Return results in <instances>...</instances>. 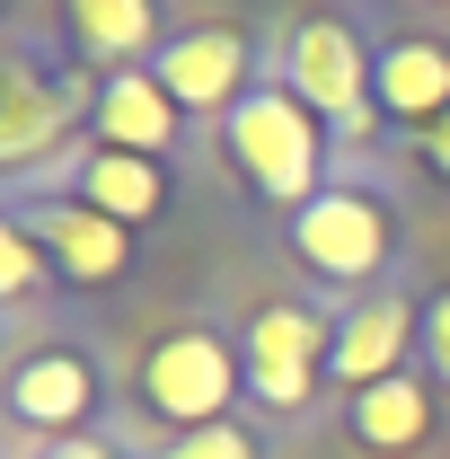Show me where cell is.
<instances>
[{
    "instance_id": "obj_18",
    "label": "cell",
    "mask_w": 450,
    "mask_h": 459,
    "mask_svg": "<svg viewBox=\"0 0 450 459\" xmlns=\"http://www.w3.org/2000/svg\"><path fill=\"white\" fill-rule=\"evenodd\" d=\"M424 371H433V389H450V283L424 291Z\"/></svg>"
},
{
    "instance_id": "obj_13",
    "label": "cell",
    "mask_w": 450,
    "mask_h": 459,
    "mask_svg": "<svg viewBox=\"0 0 450 459\" xmlns=\"http://www.w3.org/2000/svg\"><path fill=\"white\" fill-rule=\"evenodd\" d=\"M160 0H62V54L80 71H142L160 62Z\"/></svg>"
},
{
    "instance_id": "obj_15",
    "label": "cell",
    "mask_w": 450,
    "mask_h": 459,
    "mask_svg": "<svg viewBox=\"0 0 450 459\" xmlns=\"http://www.w3.org/2000/svg\"><path fill=\"white\" fill-rule=\"evenodd\" d=\"M433 424H442V389H433V371H397V380H380V389L344 398V433H353V451H371V459L424 451Z\"/></svg>"
},
{
    "instance_id": "obj_1",
    "label": "cell",
    "mask_w": 450,
    "mask_h": 459,
    "mask_svg": "<svg viewBox=\"0 0 450 459\" xmlns=\"http://www.w3.org/2000/svg\"><path fill=\"white\" fill-rule=\"evenodd\" d=\"M327 124H318V107L282 80V71H265L238 107L221 115V151H229V169L247 177V195L256 204H274L282 221L300 212V204H318L327 195Z\"/></svg>"
},
{
    "instance_id": "obj_16",
    "label": "cell",
    "mask_w": 450,
    "mask_h": 459,
    "mask_svg": "<svg viewBox=\"0 0 450 459\" xmlns=\"http://www.w3.org/2000/svg\"><path fill=\"white\" fill-rule=\"evenodd\" d=\"M45 283H62V274H54V256H45L27 230L0 212V300H9V309H27V300H36Z\"/></svg>"
},
{
    "instance_id": "obj_10",
    "label": "cell",
    "mask_w": 450,
    "mask_h": 459,
    "mask_svg": "<svg viewBox=\"0 0 450 459\" xmlns=\"http://www.w3.org/2000/svg\"><path fill=\"white\" fill-rule=\"evenodd\" d=\"M160 89H169L186 115H229L265 71H256V45L238 36V27H186V36H169L160 45Z\"/></svg>"
},
{
    "instance_id": "obj_7",
    "label": "cell",
    "mask_w": 450,
    "mask_h": 459,
    "mask_svg": "<svg viewBox=\"0 0 450 459\" xmlns=\"http://www.w3.org/2000/svg\"><path fill=\"white\" fill-rule=\"evenodd\" d=\"M291 256L318 274V283H389V256H397V212L371 195V186H353V177H336L318 204H300L291 212Z\"/></svg>"
},
{
    "instance_id": "obj_2",
    "label": "cell",
    "mask_w": 450,
    "mask_h": 459,
    "mask_svg": "<svg viewBox=\"0 0 450 459\" xmlns=\"http://www.w3.org/2000/svg\"><path fill=\"white\" fill-rule=\"evenodd\" d=\"M89 115H98V71H80L71 54L45 62V45L27 27H9V45H0V169L18 186H36L45 160L71 169L80 160L71 133H89Z\"/></svg>"
},
{
    "instance_id": "obj_11",
    "label": "cell",
    "mask_w": 450,
    "mask_h": 459,
    "mask_svg": "<svg viewBox=\"0 0 450 459\" xmlns=\"http://www.w3.org/2000/svg\"><path fill=\"white\" fill-rule=\"evenodd\" d=\"M371 89H380V124L433 133L450 115V45L442 36H415V27L380 36L371 45Z\"/></svg>"
},
{
    "instance_id": "obj_19",
    "label": "cell",
    "mask_w": 450,
    "mask_h": 459,
    "mask_svg": "<svg viewBox=\"0 0 450 459\" xmlns=\"http://www.w3.org/2000/svg\"><path fill=\"white\" fill-rule=\"evenodd\" d=\"M18 459H124V451H107V442L80 433V442H36V451H18Z\"/></svg>"
},
{
    "instance_id": "obj_8",
    "label": "cell",
    "mask_w": 450,
    "mask_h": 459,
    "mask_svg": "<svg viewBox=\"0 0 450 459\" xmlns=\"http://www.w3.org/2000/svg\"><path fill=\"white\" fill-rule=\"evenodd\" d=\"M9 221L54 256V274L71 291H107L133 265V230L107 221V212H89L80 195H9Z\"/></svg>"
},
{
    "instance_id": "obj_12",
    "label": "cell",
    "mask_w": 450,
    "mask_h": 459,
    "mask_svg": "<svg viewBox=\"0 0 450 459\" xmlns=\"http://www.w3.org/2000/svg\"><path fill=\"white\" fill-rule=\"evenodd\" d=\"M89 142L133 151V160H169L177 142H186V107L160 89L151 62H142V71H107V80H98V115H89Z\"/></svg>"
},
{
    "instance_id": "obj_6",
    "label": "cell",
    "mask_w": 450,
    "mask_h": 459,
    "mask_svg": "<svg viewBox=\"0 0 450 459\" xmlns=\"http://www.w3.org/2000/svg\"><path fill=\"white\" fill-rule=\"evenodd\" d=\"M0 398H9V424H18L27 442H80V433L107 415V371H98L89 344L45 336V344H18V353H9Z\"/></svg>"
},
{
    "instance_id": "obj_3",
    "label": "cell",
    "mask_w": 450,
    "mask_h": 459,
    "mask_svg": "<svg viewBox=\"0 0 450 459\" xmlns=\"http://www.w3.org/2000/svg\"><path fill=\"white\" fill-rule=\"evenodd\" d=\"M247 389V362L221 327H160L142 371H133V406L142 424H169V433H203V424H229V406Z\"/></svg>"
},
{
    "instance_id": "obj_9",
    "label": "cell",
    "mask_w": 450,
    "mask_h": 459,
    "mask_svg": "<svg viewBox=\"0 0 450 459\" xmlns=\"http://www.w3.org/2000/svg\"><path fill=\"white\" fill-rule=\"evenodd\" d=\"M415 344H424V300L397 291V283H380L371 300H353V309L336 318L327 389H344V398L380 389V380H397V371H415Z\"/></svg>"
},
{
    "instance_id": "obj_5",
    "label": "cell",
    "mask_w": 450,
    "mask_h": 459,
    "mask_svg": "<svg viewBox=\"0 0 450 459\" xmlns=\"http://www.w3.org/2000/svg\"><path fill=\"white\" fill-rule=\"evenodd\" d=\"M282 80L318 107V124L336 133L344 151L353 142H371L380 133V89H371V45L353 36V18H300L291 36H282Z\"/></svg>"
},
{
    "instance_id": "obj_4",
    "label": "cell",
    "mask_w": 450,
    "mask_h": 459,
    "mask_svg": "<svg viewBox=\"0 0 450 459\" xmlns=\"http://www.w3.org/2000/svg\"><path fill=\"white\" fill-rule=\"evenodd\" d=\"M327 353H336V318L309 309V300H265L238 336V362H247V398L265 406L274 424H300L318 389H327Z\"/></svg>"
},
{
    "instance_id": "obj_20",
    "label": "cell",
    "mask_w": 450,
    "mask_h": 459,
    "mask_svg": "<svg viewBox=\"0 0 450 459\" xmlns=\"http://www.w3.org/2000/svg\"><path fill=\"white\" fill-rule=\"evenodd\" d=\"M415 151H424V169H433V177H450V115L433 124V133H415Z\"/></svg>"
},
{
    "instance_id": "obj_17",
    "label": "cell",
    "mask_w": 450,
    "mask_h": 459,
    "mask_svg": "<svg viewBox=\"0 0 450 459\" xmlns=\"http://www.w3.org/2000/svg\"><path fill=\"white\" fill-rule=\"evenodd\" d=\"M133 459H265V442L229 415V424H203V433H169V442H142Z\"/></svg>"
},
{
    "instance_id": "obj_14",
    "label": "cell",
    "mask_w": 450,
    "mask_h": 459,
    "mask_svg": "<svg viewBox=\"0 0 450 459\" xmlns=\"http://www.w3.org/2000/svg\"><path fill=\"white\" fill-rule=\"evenodd\" d=\"M62 195H80L89 212H107L124 230H151L169 212V160H133V151H107V142H80V160L62 169Z\"/></svg>"
}]
</instances>
